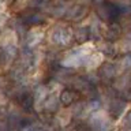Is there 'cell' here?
<instances>
[{
  "label": "cell",
  "mask_w": 131,
  "mask_h": 131,
  "mask_svg": "<svg viewBox=\"0 0 131 131\" xmlns=\"http://www.w3.org/2000/svg\"><path fill=\"white\" fill-rule=\"evenodd\" d=\"M61 101H63L66 105H68L70 102H72V94H71V92H68V90L63 92V94H61Z\"/></svg>",
  "instance_id": "obj_1"
}]
</instances>
